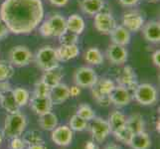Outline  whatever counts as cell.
<instances>
[{
  "label": "cell",
  "mask_w": 160,
  "mask_h": 149,
  "mask_svg": "<svg viewBox=\"0 0 160 149\" xmlns=\"http://www.w3.org/2000/svg\"><path fill=\"white\" fill-rule=\"evenodd\" d=\"M112 133L113 134V136L115 137V138H117V140H118L121 143H123V144L128 145L133 132H132L128 126L125 124L124 126H122V127L112 131Z\"/></svg>",
  "instance_id": "cell-31"
},
{
  "label": "cell",
  "mask_w": 160,
  "mask_h": 149,
  "mask_svg": "<svg viewBox=\"0 0 160 149\" xmlns=\"http://www.w3.org/2000/svg\"><path fill=\"white\" fill-rule=\"evenodd\" d=\"M80 6L82 11L87 15L95 16L102 11L104 7L103 0H81Z\"/></svg>",
  "instance_id": "cell-24"
},
{
  "label": "cell",
  "mask_w": 160,
  "mask_h": 149,
  "mask_svg": "<svg viewBox=\"0 0 160 149\" xmlns=\"http://www.w3.org/2000/svg\"><path fill=\"white\" fill-rule=\"evenodd\" d=\"M110 38L113 44H118L120 46H126L130 43L131 34L124 26H115L114 29L109 33Z\"/></svg>",
  "instance_id": "cell-20"
},
{
  "label": "cell",
  "mask_w": 160,
  "mask_h": 149,
  "mask_svg": "<svg viewBox=\"0 0 160 149\" xmlns=\"http://www.w3.org/2000/svg\"><path fill=\"white\" fill-rule=\"evenodd\" d=\"M56 53L59 62H67L72 59L77 58L80 55V49L78 45H61L56 48Z\"/></svg>",
  "instance_id": "cell-22"
},
{
  "label": "cell",
  "mask_w": 160,
  "mask_h": 149,
  "mask_svg": "<svg viewBox=\"0 0 160 149\" xmlns=\"http://www.w3.org/2000/svg\"><path fill=\"white\" fill-rule=\"evenodd\" d=\"M26 146L27 145L25 144V142L20 137H13V138H11L9 144L10 149H25Z\"/></svg>",
  "instance_id": "cell-38"
},
{
  "label": "cell",
  "mask_w": 160,
  "mask_h": 149,
  "mask_svg": "<svg viewBox=\"0 0 160 149\" xmlns=\"http://www.w3.org/2000/svg\"><path fill=\"white\" fill-rule=\"evenodd\" d=\"M126 125L128 126L133 133L143 131L145 127L144 119H143V117L140 113H133V114H131L129 117H128Z\"/></svg>",
  "instance_id": "cell-29"
},
{
  "label": "cell",
  "mask_w": 160,
  "mask_h": 149,
  "mask_svg": "<svg viewBox=\"0 0 160 149\" xmlns=\"http://www.w3.org/2000/svg\"><path fill=\"white\" fill-rule=\"evenodd\" d=\"M85 61L90 65L98 66L103 63V56L101 50L97 47H92L88 49L85 53Z\"/></svg>",
  "instance_id": "cell-28"
},
{
  "label": "cell",
  "mask_w": 160,
  "mask_h": 149,
  "mask_svg": "<svg viewBox=\"0 0 160 149\" xmlns=\"http://www.w3.org/2000/svg\"><path fill=\"white\" fill-rule=\"evenodd\" d=\"M66 21H67V30L74 34L81 35L85 31V21L79 14L71 15L68 19H66Z\"/></svg>",
  "instance_id": "cell-25"
},
{
  "label": "cell",
  "mask_w": 160,
  "mask_h": 149,
  "mask_svg": "<svg viewBox=\"0 0 160 149\" xmlns=\"http://www.w3.org/2000/svg\"><path fill=\"white\" fill-rule=\"evenodd\" d=\"M40 34L45 37H60L62 36L65 32H67V21L64 16L61 14H54L50 18L44 21L41 24Z\"/></svg>",
  "instance_id": "cell-3"
},
{
  "label": "cell",
  "mask_w": 160,
  "mask_h": 149,
  "mask_svg": "<svg viewBox=\"0 0 160 149\" xmlns=\"http://www.w3.org/2000/svg\"><path fill=\"white\" fill-rule=\"evenodd\" d=\"M126 120H128V117H126V115L124 113L118 112V110H113L109 114V117L108 120L112 132L124 126L126 124Z\"/></svg>",
  "instance_id": "cell-27"
},
{
  "label": "cell",
  "mask_w": 160,
  "mask_h": 149,
  "mask_svg": "<svg viewBox=\"0 0 160 149\" xmlns=\"http://www.w3.org/2000/svg\"><path fill=\"white\" fill-rule=\"evenodd\" d=\"M33 59V54L26 46H15L9 52V62L15 67H25Z\"/></svg>",
  "instance_id": "cell-8"
},
{
  "label": "cell",
  "mask_w": 160,
  "mask_h": 149,
  "mask_svg": "<svg viewBox=\"0 0 160 149\" xmlns=\"http://www.w3.org/2000/svg\"><path fill=\"white\" fill-rule=\"evenodd\" d=\"M132 99V93L122 86H115L112 92L109 95L110 103H113L114 106L118 107L128 106Z\"/></svg>",
  "instance_id": "cell-12"
},
{
  "label": "cell",
  "mask_w": 160,
  "mask_h": 149,
  "mask_svg": "<svg viewBox=\"0 0 160 149\" xmlns=\"http://www.w3.org/2000/svg\"><path fill=\"white\" fill-rule=\"evenodd\" d=\"M73 130L68 125L57 126L52 130V141L58 146H68L73 141Z\"/></svg>",
  "instance_id": "cell-11"
},
{
  "label": "cell",
  "mask_w": 160,
  "mask_h": 149,
  "mask_svg": "<svg viewBox=\"0 0 160 149\" xmlns=\"http://www.w3.org/2000/svg\"><path fill=\"white\" fill-rule=\"evenodd\" d=\"M49 1H50V3H52L53 5H55V6L63 7L69 2V0H49Z\"/></svg>",
  "instance_id": "cell-43"
},
{
  "label": "cell",
  "mask_w": 160,
  "mask_h": 149,
  "mask_svg": "<svg viewBox=\"0 0 160 149\" xmlns=\"http://www.w3.org/2000/svg\"><path fill=\"white\" fill-rule=\"evenodd\" d=\"M88 121L79 117L78 114H74L71 117L69 122V127L73 131H84L88 128Z\"/></svg>",
  "instance_id": "cell-33"
},
{
  "label": "cell",
  "mask_w": 160,
  "mask_h": 149,
  "mask_svg": "<svg viewBox=\"0 0 160 149\" xmlns=\"http://www.w3.org/2000/svg\"><path fill=\"white\" fill-rule=\"evenodd\" d=\"M114 82L109 79H101L98 80L96 85L92 87V92L93 99L102 107H108L110 103L109 95L114 89Z\"/></svg>",
  "instance_id": "cell-5"
},
{
  "label": "cell",
  "mask_w": 160,
  "mask_h": 149,
  "mask_svg": "<svg viewBox=\"0 0 160 149\" xmlns=\"http://www.w3.org/2000/svg\"><path fill=\"white\" fill-rule=\"evenodd\" d=\"M152 62L156 67L159 68V66H160V51L159 50H156V51L152 54Z\"/></svg>",
  "instance_id": "cell-41"
},
{
  "label": "cell",
  "mask_w": 160,
  "mask_h": 149,
  "mask_svg": "<svg viewBox=\"0 0 160 149\" xmlns=\"http://www.w3.org/2000/svg\"><path fill=\"white\" fill-rule=\"evenodd\" d=\"M128 145L131 149H149L151 146V139L147 132L143 130L132 134Z\"/></svg>",
  "instance_id": "cell-21"
},
{
  "label": "cell",
  "mask_w": 160,
  "mask_h": 149,
  "mask_svg": "<svg viewBox=\"0 0 160 149\" xmlns=\"http://www.w3.org/2000/svg\"><path fill=\"white\" fill-rule=\"evenodd\" d=\"M29 103L31 109L38 115L52 112V108L54 106L51 98L49 97H43L37 95H34L30 98Z\"/></svg>",
  "instance_id": "cell-14"
},
{
  "label": "cell",
  "mask_w": 160,
  "mask_h": 149,
  "mask_svg": "<svg viewBox=\"0 0 160 149\" xmlns=\"http://www.w3.org/2000/svg\"><path fill=\"white\" fill-rule=\"evenodd\" d=\"M14 69L10 63L0 62V82H7L13 77Z\"/></svg>",
  "instance_id": "cell-35"
},
{
  "label": "cell",
  "mask_w": 160,
  "mask_h": 149,
  "mask_svg": "<svg viewBox=\"0 0 160 149\" xmlns=\"http://www.w3.org/2000/svg\"><path fill=\"white\" fill-rule=\"evenodd\" d=\"M0 18L9 32L29 34L43 21V3L41 0H5L0 8Z\"/></svg>",
  "instance_id": "cell-1"
},
{
  "label": "cell",
  "mask_w": 160,
  "mask_h": 149,
  "mask_svg": "<svg viewBox=\"0 0 160 149\" xmlns=\"http://www.w3.org/2000/svg\"><path fill=\"white\" fill-rule=\"evenodd\" d=\"M51 89L47 85H45L44 82L40 80L39 82L35 85V92L34 95L37 96H43V97H49L50 95Z\"/></svg>",
  "instance_id": "cell-37"
},
{
  "label": "cell",
  "mask_w": 160,
  "mask_h": 149,
  "mask_svg": "<svg viewBox=\"0 0 160 149\" xmlns=\"http://www.w3.org/2000/svg\"><path fill=\"white\" fill-rule=\"evenodd\" d=\"M119 3L122 5V6L125 7H132L135 6L136 4H138V2L140 0H118Z\"/></svg>",
  "instance_id": "cell-40"
},
{
  "label": "cell",
  "mask_w": 160,
  "mask_h": 149,
  "mask_svg": "<svg viewBox=\"0 0 160 149\" xmlns=\"http://www.w3.org/2000/svg\"><path fill=\"white\" fill-rule=\"evenodd\" d=\"M62 79H63V72L59 66L57 68L44 72L41 81L51 89V87H54L55 86L59 85Z\"/></svg>",
  "instance_id": "cell-23"
},
{
  "label": "cell",
  "mask_w": 160,
  "mask_h": 149,
  "mask_svg": "<svg viewBox=\"0 0 160 149\" xmlns=\"http://www.w3.org/2000/svg\"><path fill=\"white\" fill-rule=\"evenodd\" d=\"M128 50L124 46H120L118 44H112L107 50V57L108 61L113 65H122L128 61Z\"/></svg>",
  "instance_id": "cell-15"
},
{
  "label": "cell",
  "mask_w": 160,
  "mask_h": 149,
  "mask_svg": "<svg viewBox=\"0 0 160 149\" xmlns=\"http://www.w3.org/2000/svg\"><path fill=\"white\" fill-rule=\"evenodd\" d=\"M133 97L141 106H153L157 102V90L151 84H140L137 85L134 90Z\"/></svg>",
  "instance_id": "cell-6"
},
{
  "label": "cell",
  "mask_w": 160,
  "mask_h": 149,
  "mask_svg": "<svg viewBox=\"0 0 160 149\" xmlns=\"http://www.w3.org/2000/svg\"><path fill=\"white\" fill-rule=\"evenodd\" d=\"M81 93V87H78V86H73L70 87V96L73 97H78L79 95Z\"/></svg>",
  "instance_id": "cell-42"
},
{
  "label": "cell",
  "mask_w": 160,
  "mask_h": 149,
  "mask_svg": "<svg viewBox=\"0 0 160 149\" xmlns=\"http://www.w3.org/2000/svg\"><path fill=\"white\" fill-rule=\"evenodd\" d=\"M25 149H47V147L44 146V144H36V145H29Z\"/></svg>",
  "instance_id": "cell-45"
},
{
  "label": "cell",
  "mask_w": 160,
  "mask_h": 149,
  "mask_svg": "<svg viewBox=\"0 0 160 149\" xmlns=\"http://www.w3.org/2000/svg\"><path fill=\"white\" fill-rule=\"evenodd\" d=\"M0 104L8 113H15L20 112V107L16 102L11 89L0 92Z\"/></svg>",
  "instance_id": "cell-19"
},
{
  "label": "cell",
  "mask_w": 160,
  "mask_h": 149,
  "mask_svg": "<svg viewBox=\"0 0 160 149\" xmlns=\"http://www.w3.org/2000/svg\"><path fill=\"white\" fill-rule=\"evenodd\" d=\"M9 34V30L6 27V25L4 24V22L2 21V19L0 18V40L4 39L5 37H7Z\"/></svg>",
  "instance_id": "cell-39"
},
{
  "label": "cell",
  "mask_w": 160,
  "mask_h": 149,
  "mask_svg": "<svg viewBox=\"0 0 160 149\" xmlns=\"http://www.w3.org/2000/svg\"><path fill=\"white\" fill-rule=\"evenodd\" d=\"M88 126L90 127L92 138L98 143L103 142L107 139V137L112 133L108 120L102 119V117L92 118L90 124H88Z\"/></svg>",
  "instance_id": "cell-9"
},
{
  "label": "cell",
  "mask_w": 160,
  "mask_h": 149,
  "mask_svg": "<svg viewBox=\"0 0 160 149\" xmlns=\"http://www.w3.org/2000/svg\"><path fill=\"white\" fill-rule=\"evenodd\" d=\"M26 127L27 117L23 113H21L20 112L15 113H8L4 121L3 135L8 137V138L20 137L23 134Z\"/></svg>",
  "instance_id": "cell-2"
},
{
  "label": "cell",
  "mask_w": 160,
  "mask_h": 149,
  "mask_svg": "<svg viewBox=\"0 0 160 149\" xmlns=\"http://www.w3.org/2000/svg\"><path fill=\"white\" fill-rule=\"evenodd\" d=\"M23 141L27 146L29 145H36V144H44V138L40 131L38 130H31L26 132L23 135Z\"/></svg>",
  "instance_id": "cell-30"
},
{
  "label": "cell",
  "mask_w": 160,
  "mask_h": 149,
  "mask_svg": "<svg viewBox=\"0 0 160 149\" xmlns=\"http://www.w3.org/2000/svg\"><path fill=\"white\" fill-rule=\"evenodd\" d=\"M2 142H3V132L0 130V147L2 145Z\"/></svg>",
  "instance_id": "cell-47"
},
{
  "label": "cell",
  "mask_w": 160,
  "mask_h": 149,
  "mask_svg": "<svg viewBox=\"0 0 160 149\" xmlns=\"http://www.w3.org/2000/svg\"><path fill=\"white\" fill-rule=\"evenodd\" d=\"M142 34L144 39L150 43H159L160 41V24L158 21H148L142 26Z\"/></svg>",
  "instance_id": "cell-18"
},
{
  "label": "cell",
  "mask_w": 160,
  "mask_h": 149,
  "mask_svg": "<svg viewBox=\"0 0 160 149\" xmlns=\"http://www.w3.org/2000/svg\"><path fill=\"white\" fill-rule=\"evenodd\" d=\"M79 117H81L82 118H84L85 120H87L88 122L91 121L92 118L96 117V113H95V110L92 108L91 106L87 103H82L81 106L78 107L77 109V113Z\"/></svg>",
  "instance_id": "cell-34"
},
{
  "label": "cell",
  "mask_w": 160,
  "mask_h": 149,
  "mask_svg": "<svg viewBox=\"0 0 160 149\" xmlns=\"http://www.w3.org/2000/svg\"><path fill=\"white\" fill-rule=\"evenodd\" d=\"M149 1H157V0H149Z\"/></svg>",
  "instance_id": "cell-49"
},
{
  "label": "cell",
  "mask_w": 160,
  "mask_h": 149,
  "mask_svg": "<svg viewBox=\"0 0 160 149\" xmlns=\"http://www.w3.org/2000/svg\"><path fill=\"white\" fill-rule=\"evenodd\" d=\"M156 130H157V132L159 133V131H160V129H159V119H158V121L156 122Z\"/></svg>",
  "instance_id": "cell-48"
},
{
  "label": "cell",
  "mask_w": 160,
  "mask_h": 149,
  "mask_svg": "<svg viewBox=\"0 0 160 149\" xmlns=\"http://www.w3.org/2000/svg\"><path fill=\"white\" fill-rule=\"evenodd\" d=\"M59 41L61 45L71 46V45H77L79 41V35L74 34L70 31L65 32L62 36L59 37Z\"/></svg>",
  "instance_id": "cell-36"
},
{
  "label": "cell",
  "mask_w": 160,
  "mask_h": 149,
  "mask_svg": "<svg viewBox=\"0 0 160 149\" xmlns=\"http://www.w3.org/2000/svg\"><path fill=\"white\" fill-rule=\"evenodd\" d=\"M122 24L129 32H137L144 25V18L140 13L131 11L123 15Z\"/></svg>",
  "instance_id": "cell-16"
},
{
  "label": "cell",
  "mask_w": 160,
  "mask_h": 149,
  "mask_svg": "<svg viewBox=\"0 0 160 149\" xmlns=\"http://www.w3.org/2000/svg\"><path fill=\"white\" fill-rule=\"evenodd\" d=\"M117 82L119 86L126 87L130 92H133L137 87V80L135 72L133 71L130 66H125V67L120 71L118 74Z\"/></svg>",
  "instance_id": "cell-13"
},
{
  "label": "cell",
  "mask_w": 160,
  "mask_h": 149,
  "mask_svg": "<svg viewBox=\"0 0 160 149\" xmlns=\"http://www.w3.org/2000/svg\"><path fill=\"white\" fill-rule=\"evenodd\" d=\"M98 78L95 70L90 67H81L77 69L74 75V82L76 86L80 87H92L96 85Z\"/></svg>",
  "instance_id": "cell-7"
},
{
  "label": "cell",
  "mask_w": 160,
  "mask_h": 149,
  "mask_svg": "<svg viewBox=\"0 0 160 149\" xmlns=\"http://www.w3.org/2000/svg\"><path fill=\"white\" fill-rule=\"evenodd\" d=\"M103 149H120L118 146H117V145H113V144H110V145H108V146H106Z\"/></svg>",
  "instance_id": "cell-46"
},
{
  "label": "cell",
  "mask_w": 160,
  "mask_h": 149,
  "mask_svg": "<svg viewBox=\"0 0 160 149\" xmlns=\"http://www.w3.org/2000/svg\"><path fill=\"white\" fill-rule=\"evenodd\" d=\"M35 62L38 67L44 72L60 66L56 49L51 46H44L38 50L35 55Z\"/></svg>",
  "instance_id": "cell-4"
},
{
  "label": "cell",
  "mask_w": 160,
  "mask_h": 149,
  "mask_svg": "<svg viewBox=\"0 0 160 149\" xmlns=\"http://www.w3.org/2000/svg\"><path fill=\"white\" fill-rule=\"evenodd\" d=\"M49 97L51 98L53 104H61L71 97L70 96V87L60 82L59 85L51 87Z\"/></svg>",
  "instance_id": "cell-17"
},
{
  "label": "cell",
  "mask_w": 160,
  "mask_h": 149,
  "mask_svg": "<svg viewBox=\"0 0 160 149\" xmlns=\"http://www.w3.org/2000/svg\"><path fill=\"white\" fill-rule=\"evenodd\" d=\"M38 123H39L40 127L43 130L52 131L55 127L58 126V117L54 112H49L39 115Z\"/></svg>",
  "instance_id": "cell-26"
},
{
  "label": "cell",
  "mask_w": 160,
  "mask_h": 149,
  "mask_svg": "<svg viewBox=\"0 0 160 149\" xmlns=\"http://www.w3.org/2000/svg\"><path fill=\"white\" fill-rule=\"evenodd\" d=\"M12 92L16 102H17V104L20 107H25L27 103H29L30 93L24 87H16V89L12 90Z\"/></svg>",
  "instance_id": "cell-32"
},
{
  "label": "cell",
  "mask_w": 160,
  "mask_h": 149,
  "mask_svg": "<svg viewBox=\"0 0 160 149\" xmlns=\"http://www.w3.org/2000/svg\"><path fill=\"white\" fill-rule=\"evenodd\" d=\"M93 24L95 28L102 34H109L117 26V22L109 13L101 11L95 15Z\"/></svg>",
  "instance_id": "cell-10"
},
{
  "label": "cell",
  "mask_w": 160,
  "mask_h": 149,
  "mask_svg": "<svg viewBox=\"0 0 160 149\" xmlns=\"http://www.w3.org/2000/svg\"><path fill=\"white\" fill-rule=\"evenodd\" d=\"M85 149H98V146L93 141H88L86 143Z\"/></svg>",
  "instance_id": "cell-44"
}]
</instances>
